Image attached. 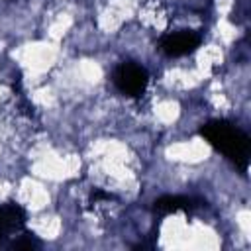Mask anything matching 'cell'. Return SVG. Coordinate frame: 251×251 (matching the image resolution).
Masks as SVG:
<instances>
[{"mask_svg":"<svg viewBox=\"0 0 251 251\" xmlns=\"http://www.w3.org/2000/svg\"><path fill=\"white\" fill-rule=\"evenodd\" d=\"M198 133L222 155H226L241 173L247 171L249 153H251V139L245 131L231 126L226 120H214L204 124Z\"/></svg>","mask_w":251,"mask_h":251,"instance_id":"6da1fadb","label":"cell"},{"mask_svg":"<svg viewBox=\"0 0 251 251\" xmlns=\"http://www.w3.org/2000/svg\"><path fill=\"white\" fill-rule=\"evenodd\" d=\"M24 224H25V212L22 206L8 202L6 206L0 208V237L22 229Z\"/></svg>","mask_w":251,"mask_h":251,"instance_id":"277c9868","label":"cell"},{"mask_svg":"<svg viewBox=\"0 0 251 251\" xmlns=\"http://www.w3.org/2000/svg\"><path fill=\"white\" fill-rule=\"evenodd\" d=\"M192 208H194V202L190 198H182V196H161L153 202V210L159 214H173L178 210L188 212Z\"/></svg>","mask_w":251,"mask_h":251,"instance_id":"5b68a950","label":"cell"},{"mask_svg":"<svg viewBox=\"0 0 251 251\" xmlns=\"http://www.w3.org/2000/svg\"><path fill=\"white\" fill-rule=\"evenodd\" d=\"M200 35L192 29H178L175 33H167L161 37L159 41V47L165 55L169 57H182V55H188L192 53L198 45H200Z\"/></svg>","mask_w":251,"mask_h":251,"instance_id":"3957f363","label":"cell"},{"mask_svg":"<svg viewBox=\"0 0 251 251\" xmlns=\"http://www.w3.org/2000/svg\"><path fill=\"white\" fill-rule=\"evenodd\" d=\"M112 80H114L116 88H118L122 94L129 96V98H135V96H141V94L145 92L149 76H147V71H145L143 67H139V65L131 63V61H127V63H122V65L114 71Z\"/></svg>","mask_w":251,"mask_h":251,"instance_id":"7a4b0ae2","label":"cell"},{"mask_svg":"<svg viewBox=\"0 0 251 251\" xmlns=\"http://www.w3.org/2000/svg\"><path fill=\"white\" fill-rule=\"evenodd\" d=\"M14 247L16 249H33L35 243L31 239H22V241H14Z\"/></svg>","mask_w":251,"mask_h":251,"instance_id":"8992f818","label":"cell"}]
</instances>
